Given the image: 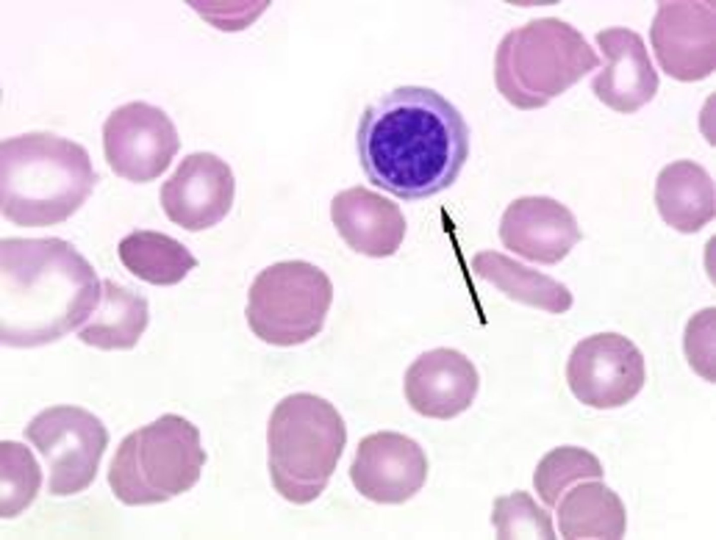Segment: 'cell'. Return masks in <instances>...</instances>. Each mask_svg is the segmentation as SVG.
Masks as SVG:
<instances>
[{"instance_id": "603a6c76", "label": "cell", "mask_w": 716, "mask_h": 540, "mask_svg": "<svg viewBox=\"0 0 716 540\" xmlns=\"http://www.w3.org/2000/svg\"><path fill=\"white\" fill-rule=\"evenodd\" d=\"M491 521L498 539H556L552 515L526 490L496 497Z\"/></svg>"}, {"instance_id": "52a82bcc", "label": "cell", "mask_w": 716, "mask_h": 540, "mask_svg": "<svg viewBox=\"0 0 716 540\" xmlns=\"http://www.w3.org/2000/svg\"><path fill=\"white\" fill-rule=\"evenodd\" d=\"M333 296L332 283L320 268L301 260L281 261L255 277L245 314L259 339L291 346L322 331Z\"/></svg>"}, {"instance_id": "e0dca14e", "label": "cell", "mask_w": 716, "mask_h": 540, "mask_svg": "<svg viewBox=\"0 0 716 540\" xmlns=\"http://www.w3.org/2000/svg\"><path fill=\"white\" fill-rule=\"evenodd\" d=\"M556 514L564 539H622L626 532V509L621 498L600 481L571 488L559 502Z\"/></svg>"}, {"instance_id": "4fadbf2b", "label": "cell", "mask_w": 716, "mask_h": 540, "mask_svg": "<svg viewBox=\"0 0 716 540\" xmlns=\"http://www.w3.org/2000/svg\"><path fill=\"white\" fill-rule=\"evenodd\" d=\"M235 194L231 167L210 152L187 155L160 189L170 221L189 231L211 227L228 214Z\"/></svg>"}, {"instance_id": "ba28073f", "label": "cell", "mask_w": 716, "mask_h": 540, "mask_svg": "<svg viewBox=\"0 0 716 540\" xmlns=\"http://www.w3.org/2000/svg\"><path fill=\"white\" fill-rule=\"evenodd\" d=\"M22 433L45 460L50 472L48 492L56 496L75 495L88 488L110 439L99 418L83 407L69 404L43 409Z\"/></svg>"}, {"instance_id": "30bf717a", "label": "cell", "mask_w": 716, "mask_h": 540, "mask_svg": "<svg viewBox=\"0 0 716 540\" xmlns=\"http://www.w3.org/2000/svg\"><path fill=\"white\" fill-rule=\"evenodd\" d=\"M568 386L582 404L599 409L626 404L642 389L644 358L626 337L600 333L577 343L566 370Z\"/></svg>"}, {"instance_id": "5bb4252c", "label": "cell", "mask_w": 716, "mask_h": 540, "mask_svg": "<svg viewBox=\"0 0 716 540\" xmlns=\"http://www.w3.org/2000/svg\"><path fill=\"white\" fill-rule=\"evenodd\" d=\"M595 41L605 65L591 81V88L603 103L623 114L635 112L657 92L658 74L642 36L624 27L602 29Z\"/></svg>"}, {"instance_id": "5b68a950", "label": "cell", "mask_w": 716, "mask_h": 540, "mask_svg": "<svg viewBox=\"0 0 716 540\" xmlns=\"http://www.w3.org/2000/svg\"><path fill=\"white\" fill-rule=\"evenodd\" d=\"M601 65L580 31L549 17L531 20L503 37L496 52L494 79L513 105L536 109Z\"/></svg>"}, {"instance_id": "d6986e66", "label": "cell", "mask_w": 716, "mask_h": 540, "mask_svg": "<svg viewBox=\"0 0 716 540\" xmlns=\"http://www.w3.org/2000/svg\"><path fill=\"white\" fill-rule=\"evenodd\" d=\"M118 254L129 272L157 286L178 284L199 265L183 244L154 231H136L127 235L119 243Z\"/></svg>"}, {"instance_id": "7c38bea8", "label": "cell", "mask_w": 716, "mask_h": 540, "mask_svg": "<svg viewBox=\"0 0 716 540\" xmlns=\"http://www.w3.org/2000/svg\"><path fill=\"white\" fill-rule=\"evenodd\" d=\"M428 462L419 444L406 435L378 431L359 442L349 475L356 490L378 504H402L424 486Z\"/></svg>"}, {"instance_id": "9c48e42d", "label": "cell", "mask_w": 716, "mask_h": 540, "mask_svg": "<svg viewBox=\"0 0 716 540\" xmlns=\"http://www.w3.org/2000/svg\"><path fill=\"white\" fill-rule=\"evenodd\" d=\"M102 135L104 155L113 171L136 183L159 177L181 147L166 113L141 101L113 110L103 124Z\"/></svg>"}, {"instance_id": "cb8c5ba5", "label": "cell", "mask_w": 716, "mask_h": 540, "mask_svg": "<svg viewBox=\"0 0 716 540\" xmlns=\"http://www.w3.org/2000/svg\"><path fill=\"white\" fill-rule=\"evenodd\" d=\"M715 307L696 312L689 320L685 333L684 348L693 370L703 379L715 382Z\"/></svg>"}, {"instance_id": "2e32d148", "label": "cell", "mask_w": 716, "mask_h": 540, "mask_svg": "<svg viewBox=\"0 0 716 540\" xmlns=\"http://www.w3.org/2000/svg\"><path fill=\"white\" fill-rule=\"evenodd\" d=\"M654 199L663 221L682 233H696L715 217L714 182L701 165L689 159L662 168Z\"/></svg>"}, {"instance_id": "ffe728a7", "label": "cell", "mask_w": 716, "mask_h": 540, "mask_svg": "<svg viewBox=\"0 0 716 540\" xmlns=\"http://www.w3.org/2000/svg\"><path fill=\"white\" fill-rule=\"evenodd\" d=\"M473 267L511 300L526 305L561 314L573 302L571 293L564 284L510 260L480 258Z\"/></svg>"}, {"instance_id": "7402d4cb", "label": "cell", "mask_w": 716, "mask_h": 540, "mask_svg": "<svg viewBox=\"0 0 716 540\" xmlns=\"http://www.w3.org/2000/svg\"><path fill=\"white\" fill-rule=\"evenodd\" d=\"M41 467L30 448L20 442H0V516L13 518L26 510L41 487Z\"/></svg>"}, {"instance_id": "277c9868", "label": "cell", "mask_w": 716, "mask_h": 540, "mask_svg": "<svg viewBox=\"0 0 716 540\" xmlns=\"http://www.w3.org/2000/svg\"><path fill=\"white\" fill-rule=\"evenodd\" d=\"M346 442L345 422L330 402L309 393L286 396L268 421L273 487L295 504L315 500L327 488Z\"/></svg>"}, {"instance_id": "8992f818", "label": "cell", "mask_w": 716, "mask_h": 540, "mask_svg": "<svg viewBox=\"0 0 716 540\" xmlns=\"http://www.w3.org/2000/svg\"><path fill=\"white\" fill-rule=\"evenodd\" d=\"M207 458L199 428L180 415L167 413L122 439L107 481L116 499L127 506L162 503L192 488Z\"/></svg>"}, {"instance_id": "7a4b0ae2", "label": "cell", "mask_w": 716, "mask_h": 540, "mask_svg": "<svg viewBox=\"0 0 716 540\" xmlns=\"http://www.w3.org/2000/svg\"><path fill=\"white\" fill-rule=\"evenodd\" d=\"M0 273L6 295L1 341L10 346L63 337L84 324L100 300L102 285L93 268L57 238L1 240Z\"/></svg>"}, {"instance_id": "9a60e30c", "label": "cell", "mask_w": 716, "mask_h": 540, "mask_svg": "<svg viewBox=\"0 0 716 540\" xmlns=\"http://www.w3.org/2000/svg\"><path fill=\"white\" fill-rule=\"evenodd\" d=\"M473 363L457 350L440 347L420 355L404 376V393L420 415L448 420L466 410L479 388Z\"/></svg>"}, {"instance_id": "3957f363", "label": "cell", "mask_w": 716, "mask_h": 540, "mask_svg": "<svg viewBox=\"0 0 716 540\" xmlns=\"http://www.w3.org/2000/svg\"><path fill=\"white\" fill-rule=\"evenodd\" d=\"M96 177L80 144L48 131L0 143V207L9 221L43 227L64 221L87 200Z\"/></svg>"}, {"instance_id": "6da1fadb", "label": "cell", "mask_w": 716, "mask_h": 540, "mask_svg": "<svg viewBox=\"0 0 716 540\" xmlns=\"http://www.w3.org/2000/svg\"><path fill=\"white\" fill-rule=\"evenodd\" d=\"M470 130L435 89L401 85L368 104L356 131L359 163L372 185L404 200L434 196L457 179Z\"/></svg>"}, {"instance_id": "44dd1931", "label": "cell", "mask_w": 716, "mask_h": 540, "mask_svg": "<svg viewBox=\"0 0 716 540\" xmlns=\"http://www.w3.org/2000/svg\"><path fill=\"white\" fill-rule=\"evenodd\" d=\"M599 459L586 448L558 446L539 461L533 476L534 488L541 501L554 509L566 489L575 481L603 477Z\"/></svg>"}, {"instance_id": "8fae6325", "label": "cell", "mask_w": 716, "mask_h": 540, "mask_svg": "<svg viewBox=\"0 0 716 540\" xmlns=\"http://www.w3.org/2000/svg\"><path fill=\"white\" fill-rule=\"evenodd\" d=\"M650 29L662 71L678 81L704 79L716 68L715 1H658Z\"/></svg>"}, {"instance_id": "d4e9b609", "label": "cell", "mask_w": 716, "mask_h": 540, "mask_svg": "<svg viewBox=\"0 0 716 540\" xmlns=\"http://www.w3.org/2000/svg\"><path fill=\"white\" fill-rule=\"evenodd\" d=\"M210 25L224 31H241L262 14L270 1H187Z\"/></svg>"}, {"instance_id": "ac0fdd59", "label": "cell", "mask_w": 716, "mask_h": 540, "mask_svg": "<svg viewBox=\"0 0 716 540\" xmlns=\"http://www.w3.org/2000/svg\"><path fill=\"white\" fill-rule=\"evenodd\" d=\"M148 319L146 299L105 279L98 306L77 335L85 344L103 350L131 349Z\"/></svg>"}]
</instances>
